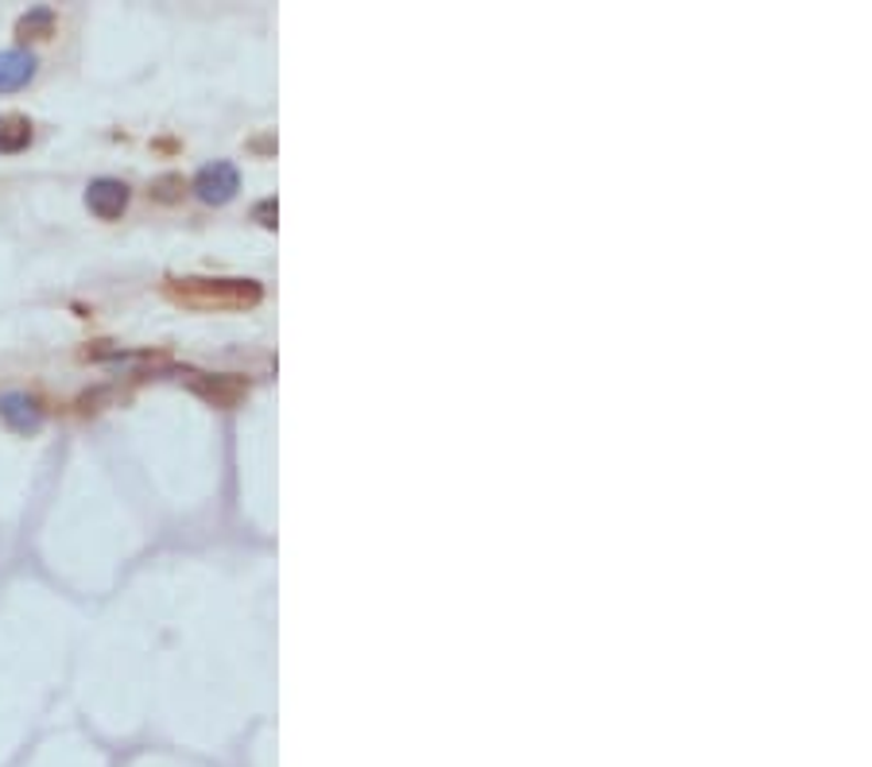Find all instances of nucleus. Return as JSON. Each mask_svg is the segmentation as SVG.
Returning <instances> with one entry per match:
<instances>
[{
    "label": "nucleus",
    "instance_id": "4",
    "mask_svg": "<svg viewBox=\"0 0 872 767\" xmlns=\"http://www.w3.org/2000/svg\"><path fill=\"white\" fill-rule=\"evenodd\" d=\"M0 419L9 423L17 435H35L43 427V407L28 392H9V396H0Z\"/></svg>",
    "mask_w": 872,
    "mask_h": 767
},
{
    "label": "nucleus",
    "instance_id": "8",
    "mask_svg": "<svg viewBox=\"0 0 872 767\" xmlns=\"http://www.w3.org/2000/svg\"><path fill=\"white\" fill-rule=\"evenodd\" d=\"M179 190H183V179H179V174H163V179H159L156 187H151V199L171 202L174 194H179Z\"/></svg>",
    "mask_w": 872,
    "mask_h": 767
},
{
    "label": "nucleus",
    "instance_id": "6",
    "mask_svg": "<svg viewBox=\"0 0 872 767\" xmlns=\"http://www.w3.org/2000/svg\"><path fill=\"white\" fill-rule=\"evenodd\" d=\"M35 128L28 117H20V113H0V156H17V151H24L28 143H32Z\"/></svg>",
    "mask_w": 872,
    "mask_h": 767
},
{
    "label": "nucleus",
    "instance_id": "1",
    "mask_svg": "<svg viewBox=\"0 0 872 767\" xmlns=\"http://www.w3.org/2000/svg\"><path fill=\"white\" fill-rule=\"evenodd\" d=\"M167 295L174 302H187V307H241V302H253L256 284H241V279H171Z\"/></svg>",
    "mask_w": 872,
    "mask_h": 767
},
{
    "label": "nucleus",
    "instance_id": "5",
    "mask_svg": "<svg viewBox=\"0 0 872 767\" xmlns=\"http://www.w3.org/2000/svg\"><path fill=\"white\" fill-rule=\"evenodd\" d=\"M35 78V55L32 51L9 47L0 51V94H17Z\"/></svg>",
    "mask_w": 872,
    "mask_h": 767
},
{
    "label": "nucleus",
    "instance_id": "7",
    "mask_svg": "<svg viewBox=\"0 0 872 767\" xmlns=\"http://www.w3.org/2000/svg\"><path fill=\"white\" fill-rule=\"evenodd\" d=\"M51 28H55V12L35 9V12H28V17L17 24V35H20V40H43V35H51Z\"/></svg>",
    "mask_w": 872,
    "mask_h": 767
},
{
    "label": "nucleus",
    "instance_id": "2",
    "mask_svg": "<svg viewBox=\"0 0 872 767\" xmlns=\"http://www.w3.org/2000/svg\"><path fill=\"white\" fill-rule=\"evenodd\" d=\"M237 190H241V174L233 163H210V167H202L199 179H194V194H199L202 202H214V206L230 202Z\"/></svg>",
    "mask_w": 872,
    "mask_h": 767
},
{
    "label": "nucleus",
    "instance_id": "3",
    "mask_svg": "<svg viewBox=\"0 0 872 767\" xmlns=\"http://www.w3.org/2000/svg\"><path fill=\"white\" fill-rule=\"evenodd\" d=\"M86 206H89V214L102 217V222H117V217L125 214V206H128V187L120 179H97V182H89Z\"/></svg>",
    "mask_w": 872,
    "mask_h": 767
}]
</instances>
